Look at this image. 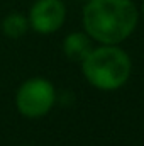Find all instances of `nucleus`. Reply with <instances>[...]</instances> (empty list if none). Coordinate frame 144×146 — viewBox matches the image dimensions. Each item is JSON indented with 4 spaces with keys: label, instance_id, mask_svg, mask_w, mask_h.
Returning <instances> with one entry per match:
<instances>
[{
    "label": "nucleus",
    "instance_id": "obj_1",
    "mask_svg": "<svg viewBox=\"0 0 144 146\" xmlns=\"http://www.w3.org/2000/svg\"><path fill=\"white\" fill-rule=\"evenodd\" d=\"M87 33L104 44H117L131 36L137 10L131 0H90L83 10Z\"/></svg>",
    "mask_w": 144,
    "mask_h": 146
},
{
    "label": "nucleus",
    "instance_id": "obj_6",
    "mask_svg": "<svg viewBox=\"0 0 144 146\" xmlns=\"http://www.w3.org/2000/svg\"><path fill=\"white\" fill-rule=\"evenodd\" d=\"M27 31V19L20 14H10L3 21V33L9 37H20Z\"/></svg>",
    "mask_w": 144,
    "mask_h": 146
},
{
    "label": "nucleus",
    "instance_id": "obj_5",
    "mask_svg": "<svg viewBox=\"0 0 144 146\" xmlns=\"http://www.w3.org/2000/svg\"><path fill=\"white\" fill-rule=\"evenodd\" d=\"M92 42L90 39L81 34V33H75L65 39V53L70 60L75 61H83L90 53H92Z\"/></svg>",
    "mask_w": 144,
    "mask_h": 146
},
{
    "label": "nucleus",
    "instance_id": "obj_2",
    "mask_svg": "<svg viewBox=\"0 0 144 146\" xmlns=\"http://www.w3.org/2000/svg\"><path fill=\"white\" fill-rule=\"evenodd\" d=\"M83 73L87 80L102 90H115L126 83L131 73V60L119 48L93 49L83 61Z\"/></svg>",
    "mask_w": 144,
    "mask_h": 146
},
{
    "label": "nucleus",
    "instance_id": "obj_3",
    "mask_svg": "<svg viewBox=\"0 0 144 146\" xmlns=\"http://www.w3.org/2000/svg\"><path fill=\"white\" fill-rule=\"evenodd\" d=\"M15 102L26 117H41L54 104V88L42 78L27 80L19 88Z\"/></svg>",
    "mask_w": 144,
    "mask_h": 146
},
{
    "label": "nucleus",
    "instance_id": "obj_4",
    "mask_svg": "<svg viewBox=\"0 0 144 146\" xmlns=\"http://www.w3.org/2000/svg\"><path fill=\"white\" fill-rule=\"evenodd\" d=\"M66 10L61 0H37L31 10V24L37 33L49 34L61 27Z\"/></svg>",
    "mask_w": 144,
    "mask_h": 146
}]
</instances>
